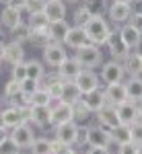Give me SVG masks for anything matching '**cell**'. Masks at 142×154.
<instances>
[{"label":"cell","mask_w":142,"mask_h":154,"mask_svg":"<svg viewBox=\"0 0 142 154\" xmlns=\"http://www.w3.org/2000/svg\"><path fill=\"white\" fill-rule=\"evenodd\" d=\"M80 70H83V66L78 64L76 58H66L58 66V76L62 78V80H74Z\"/></svg>","instance_id":"17"},{"label":"cell","mask_w":142,"mask_h":154,"mask_svg":"<svg viewBox=\"0 0 142 154\" xmlns=\"http://www.w3.org/2000/svg\"><path fill=\"white\" fill-rule=\"evenodd\" d=\"M8 136H11V131H8V128H0V144L4 142V140H6Z\"/></svg>","instance_id":"49"},{"label":"cell","mask_w":142,"mask_h":154,"mask_svg":"<svg viewBox=\"0 0 142 154\" xmlns=\"http://www.w3.org/2000/svg\"><path fill=\"white\" fill-rule=\"evenodd\" d=\"M76 138H78V125L74 121H66V123L56 125V140L72 146V144H76Z\"/></svg>","instance_id":"10"},{"label":"cell","mask_w":142,"mask_h":154,"mask_svg":"<svg viewBox=\"0 0 142 154\" xmlns=\"http://www.w3.org/2000/svg\"><path fill=\"white\" fill-rule=\"evenodd\" d=\"M113 2H126V4H132L134 0H113Z\"/></svg>","instance_id":"53"},{"label":"cell","mask_w":142,"mask_h":154,"mask_svg":"<svg viewBox=\"0 0 142 154\" xmlns=\"http://www.w3.org/2000/svg\"><path fill=\"white\" fill-rule=\"evenodd\" d=\"M64 43H66L68 48H72V49H78V48H83V45L89 43V37H87V33H84L83 27H76V25H74V27L68 29Z\"/></svg>","instance_id":"19"},{"label":"cell","mask_w":142,"mask_h":154,"mask_svg":"<svg viewBox=\"0 0 142 154\" xmlns=\"http://www.w3.org/2000/svg\"><path fill=\"white\" fill-rule=\"evenodd\" d=\"M107 14H109V21L118 25H126L132 17V4H126V2H111V6L107 8Z\"/></svg>","instance_id":"8"},{"label":"cell","mask_w":142,"mask_h":154,"mask_svg":"<svg viewBox=\"0 0 142 154\" xmlns=\"http://www.w3.org/2000/svg\"><path fill=\"white\" fill-rule=\"evenodd\" d=\"M0 27H2V25H0Z\"/></svg>","instance_id":"57"},{"label":"cell","mask_w":142,"mask_h":154,"mask_svg":"<svg viewBox=\"0 0 142 154\" xmlns=\"http://www.w3.org/2000/svg\"><path fill=\"white\" fill-rule=\"evenodd\" d=\"M138 119H140V121H142V101H140V103H138Z\"/></svg>","instance_id":"51"},{"label":"cell","mask_w":142,"mask_h":154,"mask_svg":"<svg viewBox=\"0 0 142 154\" xmlns=\"http://www.w3.org/2000/svg\"><path fill=\"white\" fill-rule=\"evenodd\" d=\"M11 140L17 144L21 150H27V148H31V144L35 140V131H33V128H31L29 123H21V125L12 128Z\"/></svg>","instance_id":"5"},{"label":"cell","mask_w":142,"mask_h":154,"mask_svg":"<svg viewBox=\"0 0 142 154\" xmlns=\"http://www.w3.org/2000/svg\"><path fill=\"white\" fill-rule=\"evenodd\" d=\"M74 58L78 60V64H80L83 68L93 70L95 66H99V64H101L103 54H101L99 45H95V43H87V45H83V48L76 49V56H74Z\"/></svg>","instance_id":"2"},{"label":"cell","mask_w":142,"mask_h":154,"mask_svg":"<svg viewBox=\"0 0 142 154\" xmlns=\"http://www.w3.org/2000/svg\"><path fill=\"white\" fill-rule=\"evenodd\" d=\"M39 86H41V82H39V80H33V78H25L23 82H21V93H23V95H33V93H35L37 88H39Z\"/></svg>","instance_id":"39"},{"label":"cell","mask_w":142,"mask_h":154,"mask_svg":"<svg viewBox=\"0 0 142 154\" xmlns=\"http://www.w3.org/2000/svg\"><path fill=\"white\" fill-rule=\"evenodd\" d=\"M76 144H87V128H78V138Z\"/></svg>","instance_id":"47"},{"label":"cell","mask_w":142,"mask_h":154,"mask_svg":"<svg viewBox=\"0 0 142 154\" xmlns=\"http://www.w3.org/2000/svg\"><path fill=\"white\" fill-rule=\"evenodd\" d=\"M2 117H4V128H17V125H21V123H27L23 117V111H21V107L14 105V107H8V109H4L2 111Z\"/></svg>","instance_id":"22"},{"label":"cell","mask_w":142,"mask_h":154,"mask_svg":"<svg viewBox=\"0 0 142 154\" xmlns=\"http://www.w3.org/2000/svg\"><path fill=\"white\" fill-rule=\"evenodd\" d=\"M83 103L87 107H89V111L91 113H97L101 107H105L107 105V99L105 95H103V91H91V93H87V95H83Z\"/></svg>","instance_id":"21"},{"label":"cell","mask_w":142,"mask_h":154,"mask_svg":"<svg viewBox=\"0 0 142 154\" xmlns=\"http://www.w3.org/2000/svg\"><path fill=\"white\" fill-rule=\"evenodd\" d=\"M130 134H132V142L136 146H142V121H134L130 125Z\"/></svg>","instance_id":"41"},{"label":"cell","mask_w":142,"mask_h":154,"mask_svg":"<svg viewBox=\"0 0 142 154\" xmlns=\"http://www.w3.org/2000/svg\"><path fill=\"white\" fill-rule=\"evenodd\" d=\"M118 35H119V39H121V43L128 49H136L142 43V33H138V31H136L134 27H130L128 23L118 31Z\"/></svg>","instance_id":"16"},{"label":"cell","mask_w":142,"mask_h":154,"mask_svg":"<svg viewBox=\"0 0 142 154\" xmlns=\"http://www.w3.org/2000/svg\"><path fill=\"white\" fill-rule=\"evenodd\" d=\"M128 25H130V27H134L138 33H142V12H132Z\"/></svg>","instance_id":"45"},{"label":"cell","mask_w":142,"mask_h":154,"mask_svg":"<svg viewBox=\"0 0 142 154\" xmlns=\"http://www.w3.org/2000/svg\"><path fill=\"white\" fill-rule=\"evenodd\" d=\"M46 0H25V12L35 14V12H43Z\"/></svg>","instance_id":"40"},{"label":"cell","mask_w":142,"mask_h":154,"mask_svg":"<svg viewBox=\"0 0 142 154\" xmlns=\"http://www.w3.org/2000/svg\"><path fill=\"white\" fill-rule=\"evenodd\" d=\"M68 29H70V25H68V21H66V19H62V21H56V23H49V25H47V31H49V35H52V39H54V43H64Z\"/></svg>","instance_id":"25"},{"label":"cell","mask_w":142,"mask_h":154,"mask_svg":"<svg viewBox=\"0 0 142 154\" xmlns=\"http://www.w3.org/2000/svg\"><path fill=\"white\" fill-rule=\"evenodd\" d=\"M95 12H91V8L84 4L83 8H78V11L74 12V23H76V27H84V25L91 21V17H93Z\"/></svg>","instance_id":"35"},{"label":"cell","mask_w":142,"mask_h":154,"mask_svg":"<svg viewBox=\"0 0 142 154\" xmlns=\"http://www.w3.org/2000/svg\"><path fill=\"white\" fill-rule=\"evenodd\" d=\"M66 58H68L66 56V49L62 48L60 43H52V45L43 48V62L49 64V66H54V68H58Z\"/></svg>","instance_id":"14"},{"label":"cell","mask_w":142,"mask_h":154,"mask_svg":"<svg viewBox=\"0 0 142 154\" xmlns=\"http://www.w3.org/2000/svg\"><path fill=\"white\" fill-rule=\"evenodd\" d=\"M87 144L91 148H109L111 134L103 125H91V128H87Z\"/></svg>","instance_id":"3"},{"label":"cell","mask_w":142,"mask_h":154,"mask_svg":"<svg viewBox=\"0 0 142 154\" xmlns=\"http://www.w3.org/2000/svg\"><path fill=\"white\" fill-rule=\"evenodd\" d=\"M103 95H105V99H107L109 105H119V103L128 101V93H126V84L124 82L107 84L105 91H103Z\"/></svg>","instance_id":"13"},{"label":"cell","mask_w":142,"mask_h":154,"mask_svg":"<svg viewBox=\"0 0 142 154\" xmlns=\"http://www.w3.org/2000/svg\"><path fill=\"white\" fill-rule=\"evenodd\" d=\"M118 154H138V146L134 142H128V144H121L118 148Z\"/></svg>","instance_id":"46"},{"label":"cell","mask_w":142,"mask_h":154,"mask_svg":"<svg viewBox=\"0 0 142 154\" xmlns=\"http://www.w3.org/2000/svg\"><path fill=\"white\" fill-rule=\"evenodd\" d=\"M29 33H31V27L29 23H21L17 25L14 29H11V35H12V41H17V43H23V41H29Z\"/></svg>","instance_id":"33"},{"label":"cell","mask_w":142,"mask_h":154,"mask_svg":"<svg viewBox=\"0 0 142 154\" xmlns=\"http://www.w3.org/2000/svg\"><path fill=\"white\" fill-rule=\"evenodd\" d=\"M126 84V93H128V99L134 101V103H140L142 101V78L140 76H130V80Z\"/></svg>","instance_id":"27"},{"label":"cell","mask_w":142,"mask_h":154,"mask_svg":"<svg viewBox=\"0 0 142 154\" xmlns=\"http://www.w3.org/2000/svg\"><path fill=\"white\" fill-rule=\"evenodd\" d=\"M115 111H118V117L124 125H132L134 121H138V103H134L130 99L115 105Z\"/></svg>","instance_id":"9"},{"label":"cell","mask_w":142,"mask_h":154,"mask_svg":"<svg viewBox=\"0 0 142 154\" xmlns=\"http://www.w3.org/2000/svg\"><path fill=\"white\" fill-rule=\"evenodd\" d=\"M43 88L49 93V97H52L54 101H60V97H62V88H64V80H62L60 76L47 78V82H46V86H43Z\"/></svg>","instance_id":"30"},{"label":"cell","mask_w":142,"mask_h":154,"mask_svg":"<svg viewBox=\"0 0 142 154\" xmlns=\"http://www.w3.org/2000/svg\"><path fill=\"white\" fill-rule=\"evenodd\" d=\"M124 66H121V62L118 60H111V62H105L103 64V68H101V80L105 84H113V82H121V78H124Z\"/></svg>","instance_id":"6"},{"label":"cell","mask_w":142,"mask_h":154,"mask_svg":"<svg viewBox=\"0 0 142 154\" xmlns=\"http://www.w3.org/2000/svg\"><path fill=\"white\" fill-rule=\"evenodd\" d=\"M74 82H76V86L80 88V93L87 95V93H91V91H97V88H99V76H97L93 70L83 68V70L78 72V76L74 78Z\"/></svg>","instance_id":"7"},{"label":"cell","mask_w":142,"mask_h":154,"mask_svg":"<svg viewBox=\"0 0 142 154\" xmlns=\"http://www.w3.org/2000/svg\"><path fill=\"white\" fill-rule=\"evenodd\" d=\"M138 154H142V146H138Z\"/></svg>","instance_id":"55"},{"label":"cell","mask_w":142,"mask_h":154,"mask_svg":"<svg viewBox=\"0 0 142 154\" xmlns=\"http://www.w3.org/2000/svg\"><path fill=\"white\" fill-rule=\"evenodd\" d=\"M11 76L14 78V80L23 82L25 78H27V66H25V62H19V64H14V66H12Z\"/></svg>","instance_id":"43"},{"label":"cell","mask_w":142,"mask_h":154,"mask_svg":"<svg viewBox=\"0 0 142 154\" xmlns=\"http://www.w3.org/2000/svg\"><path fill=\"white\" fill-rule=\"evenodd\" d=\"M4 62H8L11 66L19 64V62H25V49H23V45L17 43V41L4 43Z\"/></svg>","instance_id":"20"},{"label":"cell","mask_w":142,"mask_h":154,"mask_svg":"<svg viewBox=\"0 0 142 154\" xmlns=\"http://www.w3.org/2000/svg\"><path fill=\"white\" fill-rule=\"evenodd\" d=\"M12 0H0V4H4V6H6V4H11Z\"/></svg>","instance_id":"54"},{"label":"cell","mask_w":142,"mask_h":154,"mask_svg":"<svg viewBox=\"0 0 142 154\" xmlns=\"http://www.w3.org/2000/svg\"><path fill=\"white\" fill-rule=\"evenodd\" d=\"M21 14H23V12L19 11V8H14L12 4H6V6L2 8V12H0V25L6 27V29L11 31V29H14L17 25L23 21Z\"/></svg>","instance_id":"18"},{"label":"cell","mask_w":142,"mask_h":154,"mask_svg":"<svg viewBox=\"0 0 142 154\" xmlns=\"http://www.w3.org/2000/svg\"><path fill=\"white\" fill-rule=\"evenodd\" d=\"M0 128H4V117H2V111H0Z\"/></svg>","instance_id":"52"},{"label":"cell","mask_w":142,"mask_h":154,"mask_svg":"<svg viewBox=\"0 0 142 154\" xmlns=\"http://www.w3.org/2000/svg\"><path fill=\"white\" fill-rule=\"evenodd\" d=\"M83 29L87 33V37H89V43H95V45H103L107 41V37L111 35V29H109L107 21L101 14H93L91 21L84 25Z\"/></svg>","instance_id":"1"},{"label":"cell","mask_w":142,"mask_h":154,"mask_svg":"<svg viewBox=\"0 0 142 154\" xmlns=\"http://www.w3.org/2000/svg\"><path fill=\"white\" fill-rule=\"evenodd\" d=\"M29 41H31L35 48H39V49H43V48H47V45L54 43V39H52V35H49L47 27H43V29H31Z\"/></svg>","instance_id":"24"},{"label":"cell","mask_w":142,"mask_h":154,"mask_svg":"<svg viewBox=\"0 0 142 154\" xmlns=\"http://www.w3.org/2000/svg\"><path fill=\"white\" fill-rule=\"evenodd\" d=\"M121 66H124V72L128 76H140L142 74V54L140 51H128L124 56Z\"/></svg>","instance_id":"15"},{"label":"cell","mask_w":142,"mask_h":154,"mask_svg":"<svg viewBox=\"0 0 142 154\" xmlns=\"http://www.w3.org/2000/svg\"><path fill=\"white\" fill-rule=\"evenodd\" d=\"M111 134V144H128L132 142V134H130V125H124V123H119L118 128H113V130H109Z\"/></svg>","instance_id":"28"},{"label":"cell","mask_w":142,"mask_h":154,"mask_svg":"<svg viewBox=\"0 0 142 154\" xmlns=\"http://www.w3.org/2000/svg\"><path fill=\"white\" fill-rule=\"evenodd\" d=\"M72 146H68V144H64V142H60V140H52V154H66L68 150H70Z\"/></svg>","instance_id":"44"},{"label":"cell","mask_w":142,"mask_h":154,"mask_svg":"<svg viewBox=\"0 0 142 154\" xmlns=\"http://www.w3.org/2000/svg\"><path fill=\"white\" fill-rule=\"evenodd\" d=\"M87 154H111V152H109V148H91Z\"/></svg>","instance_id":"48"},{"label":"cell","mask_w":142,"mask_h":154,"mask_svg":"<svg viewBox=\"0 0 142 154\" xmlns=\"http://www.w3.org/2000/svg\"><path fill=\"white\" fill-rule=\"evenodd\" d=\"M0 154H21V148L11 140V136L0 144Z\"/></svg>","instance_id":"42"},{"label":"cell","mask_w":142,"mask_h":154,"mask_svg":"<svg viewBox=\"0 0 142 154\" xmlns=\"http://www.w3.org/2000/svg\"><path fill=\"white\" fill-rule=\"evenodd\" d=\"M29 150H31V154H52V140H47V138H35Z\"/></svg>","instance_id":"34"},{"label":"cell","mask_w":142,"mask_h":154,"mask_svg":"<svg viewBox=\"0 0 142 154\" xmlns=\"http://www.w3.org/2000/svg\"><path fill=\"white\" fill-rule=\"evenodd\" d=\"M47 25H49V21L46 19L43 12L29 14V27H31V29H43V27H47Z\"/></svg>","instance_id":"37"},{"label":"cell","mask_w":142,"mask_h":154,"mask_svg":"<svg viewBox=\"0 0 142 154\" xmlns=\"http://www.w3.org/2000/svg\"><path fill=\"white\" fill-rule=\"evenodd\" d=\"M52 103H54V99L49 97V93L43 86H39L35 93L31 95V107H49Z\"/></svg>","instance_id":"31"},{"label":"cell","mask_w":142,"mask_h":154,"mask_svg":"<svg viewBox=\"0 0 142 154\" xmlns=\"http://www.w3.org/2000/svg\"><path fill=\"white\" fill-rule=\"evenodd\" d=\"M2 60H4V43L0 41V62H2Z\"/></svg>","instance_id":"50"},{"label":"cell","mask_w":142,"mask_h":154,"mask_svg":"<svg viewBox=\"0 0 142 154\" xmlns=\"http://www.w3.org/2000/svg\"><path fill=\"white\" fill-rule=\"evenodd\" d=\"M25 66H27V78H33V80L43 78L46 68H43V64L39 60H29V62H25Z\"/></svg>","instance_id":"32"},{"label":"cell","mask_w":142,"mask_h":154,"mask_svg":"<svg viewBox=\"0 0 142 154\" xmlns=\"http://www.w3.org/2000/svg\"><path fill=\"white\" fill-rule=\"evenodd\" d=\"M49 107H31V119L29 121H33V125H37V128L49 125Z\"/></svg>","instance_id":"29"},{"label":"cell","mask_w":142,"mask_h":154,"mask_svg":"<svg viewBox=\"0 0 142 154\" xmlns=\"http://www.w3.org/2000/svg\"><path fill=\"white\" fill-rule=\"evenodd\" d=\"M72 111H74V119H80V121L89 119V115H91V111H89V107L83 103V99L72 105Z\"/></svg>","instance_id":"38"},{"label":"cell","mask_w":142,"mask_h":154,"mask_svg":"<svg viewBox=\"0 0 142 154\" xmlns=\"http://www.w3.org/2000/svg\"><path fill=\"white\" fill-rule=\"evenodd\" d=\"M97 119H99V125H103L107 130H113L121 123L118 117V111H115V105H109V103L97 111Z\"/></svg>","instance_id":"11"},{"label":"cell","mask_w":142,"mask_h":154,"mask_svg":"<svg viewBox=\"0 0 142 154\" xmlns=\"http://www.w3.org/2000/svg\"><path fill=\"white\" fill-rule=\"evenodd\" d=\"M19 95H21V82L14 80V78H11V80L6 82V86H4V97H6V99H17Z\"/></svg>","instance_id":"36"},{"label":"cell","mask_w":142,"mask_h":154,"mask_svg":"<svg viewBox=\"0 0 142 154\" xmlns=\"http://www.w3.org/2000/svg\"><path fill=\"white\" fill-rule=\"evenodd\" d=\"M68 2H76V0H68Z\"/></svg>","instance_id":"56"},{"label":"cell","mask_w":142,"mask_h":154,"mask_svg":"<svg viewBox=\"0 0 142 154\" xmlns=\"http://www.w3.org/2000/svg\"><path fill=\"white\" fill-rule=\"evenodd\" d=\"M66 121H74V111L72 105L64 103V101H56L54 105L49 107V125H60V123H66Z\"/></svg>","instance_id":"4"},{"label":"cell","mask_w":142,"mask_h":154,"mask_svg":"<svg viewBox=\"0 0 142 154\" xmlns=\"http://www.w3.org/2000/svg\"><path fill=\"white\" fill-rule=\"evenodd\" d=\"M107 45H109V51H111V56H113V60H124V56L130 51V49L126 48L124 43H121V39H119V35H115L113 31H111V35L107 37V41H105Z\"/></svg>","instance_id":"26"},{"label":"cell","mask_w":142,"mask_h":154,"mask_svg":"<svg viewBox=\"0 0 142 154\" xmlns=\"http://www.w3.org/2000/svg\"><path fill=\"white\" fill-rule=\"evenodd\" d=\"M43 14H46V19L49 23L66 19V4H64V0H46Z\"/></svg>","instance_id":"12"},{"label":"cell","mask_w":142,"mask_h":154,"mask_svg":"<svg viewBox=\"0 0 142 154\" xmlns=\"http://www.w3.org/2000/svg\"><path fill=\"white\" fill-rule=\"evenodd\" d=\"M83 99V93H80V88L76 86L74 80H64V88H62V97H60V101H64V103H68V105H74L76 101H80Z\"/></svg>","instance_id":"23"}]
</instances>
